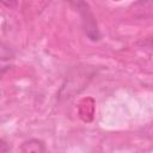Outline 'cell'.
I'll return each mask as SVG.
<instances>
[{"label":"cell","mask_w":153,"mask_h":153,"mask_svg":"<svg viewBox=\"0 0 153 153\" xmlns=\"http://www.w3.org/2000/svg\"><path fill=\"white\" fill-rule=\"evenodd\" d=\"M66 1H68L72 6H74L78 10V12L80 13L81 19H82L84 30H85V33L87 35V37L92 41H98L100 37V33H99L96 19H94L91 10L88 8V5L84 0H66Z\"/></svg>","instance_id":"cell-1"}]
</instances>
